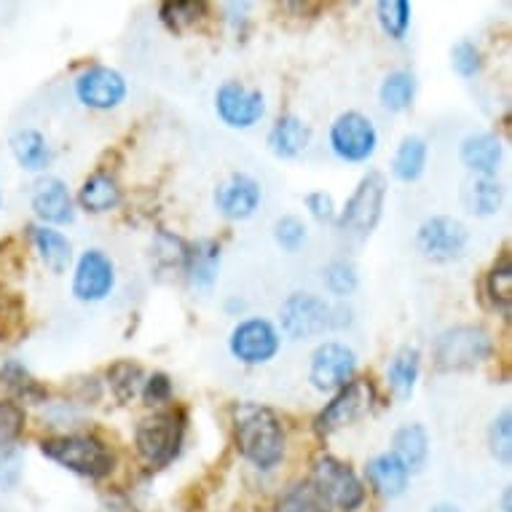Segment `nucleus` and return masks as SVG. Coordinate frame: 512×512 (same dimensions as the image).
I'll return each instance as SVG.
<instances>
[{
  "mask_svg": "<svg viewBox=\"0 0 512 512\" xmlns=\"http://www.w3.org/2000/svg\"><path fill=\"white\" fill-rule=\"evenodd\" d=\"M22 314V303L11 293H0V341H9L19 330V319Z\"/></svg>",
  "mask_w": 512,
  "mask_h": 512,
  "instance_id": "nucleus-42",
  "label": "nucleus"
},
{
  "mask_svg": "<svg viewBox=\"0 0 512 512\" xmlns=\"http://www.w3.org/2000/svg\"><path fill=\"white\" fill-rule=\"evenodd\" d=\"M215 113L228 129L247 132L266 118V94L242 81H223L215 92Z\"/></svg>",
  "mask_w": 512,
  "mask_h": 512,
  "instance_id": "nucleus-14",
  "label": "nucleus"
},
{
  "mask_svg": "<svg viewBox=\"0 0 512 512\" xmlns=\"http://www.w3.org/2000/svg\"><path fill=\"white\" fill-rule=\"evenodd\" d=\"M504 185L496 177H470L462 188L464 210L475 218H494L502 210Z\"/></svg>",
  "mask_w": 512,
  "mask_h": 512,
  "instance_id": "nucleus-27",
  "label": "nucleus"
},
{
  "mask_svg": "<svg viewBox=\"0 0 512 512\" xmlns=\"http://www.w3.org/2000/svg\"><path fill=\"white\" fill-rule=\"evenodd\" d=\"M504 159V145L496 132H472L459 143V161L472 177H496Z\"/></svg>",
  "mask_w": 512,
  "mask_h": 512,
  "instance_id": "nucleus-18",
  "label": "nucleus"
},
{
  "mask_svg": "<svg viewBox=\"0 0 512 512\" xmlns=\"http://www.w3.org/2000/svg\"><path fill=\"white\" fill-rule=\"evenodd\" d=\"M185 440V413L180 408L153 411L151 416L137 421L135 448L151 470H164L175 462L183 451Z\"/></svg>",
  "mask_w": 512,
  "mask_h": 512,
  "instance_id": "nucleus-4",
  "label": "nucleus"
},
{
  "mask_svg": "<svg viewBox=\"0 0 512 512\" xmlns=\"http://www.w3.org/2000/svg\"><path fill=\"white\" fill-rule=\"evenodd\" d=\"M491 354H494V338L480 325H454L443 330L432 346V360L437 370H445V373L475 370Z\"/></svg>",
  "mask_w": 512,
  "mask_h": 512,
  "instance_id": "nucleus-5",
  "label": "nucleus"
},
{
  "mask_svg": "<svg viewBox=\"0 0 512 512\" xmlns=\"http://www.w3.org/2000/svg\"><path fill=\"white\" fill-rule=\"evenodd\" d=\"M140 395H143L145 405H151V408H159V405L169 403L172 400V378L167 373H151V376L143 381V389H140Z\"/></svg>",
  "mask_w": 512,
  "mask_h": 512,
  "instance_id": "nucleus-41",
  "label": "nucleus"
},
{
  "mask_svg": "<svg viewBox=\"0 0 512 512\" xmlns=\"http://www.w3.org/2000/svg\"><path fill=\"white\" fill-rule=\"evenodd\" d=\"M502 512H510V491H504L502 496Z\"/></svg>",
  "mask_w": 512,
  "mask_h": 512,
  "instance_id": "nucleus-47",
  "label": "nucleus"
},
{
  "mask_svg": "<svg viewBox=\"0 0 512 512\" xmlns=\"http://www.w3.org/2000/svg\"><path fill=\"white\" fill-rule=\"evenodd\" d=\"M218 271L220 244L215 239H199V242L188 244L183 274L196 290H212V285L218 282Z\"/></svg>",
  "mask_w": 512,
  "mask_h": 512,
  "instance_id": "nucleus-24",
  "label": "nucleus"
},
{
  "mask_svg": "<svg viewBox=\"0 0 512 512\" xmlns=\"http://www.w3.org/2000/svg\"><path fill=\"white\" fill-rule=\"evenodd\" d=\"M234 443L255 470H277L287 454L285 424L269 405L239 403L234 408Z\"/></svg>",
  "mask_w": 512,
  "mask_h": 512,
  "instance_id": "nucleus-1",
  "label": "nucleus"
},
{
  "mask_svg": "<svg viewBox=\"0 0 512 512\" xmlns=\"http://www.w3.org/2000/svg\"><path fill=\"white\" fill-rule=\"evenodd\" d=\"M328 145L344 164H368L378 151V129L360 110H344L330 124Z\"/></svg>",
  "mask_w": 512,
  "mask_h": 512,
  "instance_id": "nucleus-8",
  "label": "nucleus"
},
{
  "mask_svg": "<svg viewBox=\"0 0 512 512\" xmlns=\"http://www.w3.org/2000/svg\"><path fill=\"white\" fill-rule=\"evenodd\" d=\"M105 378H108V387L118 403H129L143 389L145 370L132 360H116L105 370Z\"/></svg>",
  "mask_w": 512,
  "mask_h": 512,
  "instance_id": "nucleus-32",
  "label": "nucleus"
},
{
  "mask_svg": "<svg viewBox=\"0 0 512 512\" xmlns=\"http://www.w3.org/2000/svg\"><path fill=\"white\" fill-rule=\"evenodd\" d=\"M470 244V231L454 215H429L416 228V250L432 263L459 261Z\"/></svg>",
  "mask_w": 512,
  "mask_h": 512,
  "instance_id": "nucleus-11",
  "label": "nucleus"
},
{
  "mask_svg": "<svg viewBox=\"0 0 512 512\" xmlns=\"http://www.w3.org/2000/svg\"><path fill=\"white\" fill-rule=\"evenodd\" d=\"M451 68L459 78L464 81H470L483 70V51L475 46L472 41L462 38L459 43H454V49H451Z\"/></svg>",
  "mask_w": 512,
  "mask_h": 512,
  "instance_id": "nucleus-40",
  "label": "nucleus"
},
{
  "mask_svg": "<svg viewBox=\"0 0 512 512\" xmlns=\"http://www.w3.org/2000/svg\"><path fill=\"white\" fill-rule=\"evenodd\" d=\"M27 413L17 400H0V448H11L25 435Z\"/></svg>",
  "mask_w": 512,
  "mask_h": 512,
  "instance_id": "nucleus-38",
  "label": "nucleus"
},
{
  "mask_svg": "<svg viewBox=\"0 0 512 512\" xmlns=\"http://www.w3.org/2000/svg\"><path fill=\"white\" fill-rule=\"evenodd\" d=\"M0 387L9 392V400L17 403H46V387L19 360L0 362Z\"/></svg>",
  "mask_w": 512,
  "mask_h": 512,
  "instance_id": "nucleus-28",
  "label": "nucleus"
},
{
  "mask_svg": "<svg viewBox=\"0 0 512 512\" xmlns=\"http://www.w3.org/2000/svg\"><path fill=\"white\" fill-rule=\"evenodd\" d=\"M357 378V354L341 341H322L309 357V384L322 395H336Z\"/></svg>",
  "mask_w": 512,
  "mask_h": 512,
  "instance_id": "nucleus-13",
  "label": "nucleus"
},
{
  "mask_svg": "<svg viewBox=\"0 0 512 512\" xmlns=\"http://www.w3.org/2000/svg\"><path fill=\"white\" fill-rule=\"evenodd\" d=\"M416 89H419V81L411 70H392L378 86V102L387 113H405L416 100Z\"/></svg>",
  "mask_w": 512,
  "mask_h": 512,
  "instance_id": "nucleus-30",
  "label": "nucleus"
},
{
  "mask_svg": "<svg viewBox=\"0 0 512 512\" xmlns=\"http://www.w3.org/2000/svg\"><path fill=\"white\" fill-rule=\"evenodd\" d=\"M392 454L405 464V470L416 475L424 470L429 459V432L424 424H403L392 435Z\"/></svg>",
  "mask_w": 512,
  "mask_h": 512,
  "instance_id": "nucleus-26",
  "label": "nucleus"
},
{
  "mask_svg": "<svg viewBox=\"0 0 512 512\" xmlns=\"http://www.w3.org/2000/svg\"><path fill=\"white\" fill-rule=\"evenodd\" d=\"M282 349V333L266 317H244L228 333V352L236 362L261 368L269 365Z\"/></svg>",
  "mask_w": 512,
  "mask_h": 512,
  "instance_id": "nucleus-10",
  "label": "nucleus"
},
{
  "mask_svg": "<svg viewBox=\"0 0 512 512\" xmlns=\"http://www.w3.org/2000/svg\"><path fill=\"white\" fill-rule=\"evenodd\" d=\"M204 11L207 6L204 3H188V0H169V3H161L159 17L161 22L172 30V33H183L188 27L199 25L204 19Z\"/></svg>",
  "mask_w": 512,
  "mask_h": 512,
  "instance_id": "nucleus-36",
  "label": "nucleus"
},
{
  "mask_svg": "<svg viewBox=\"0 0 512 512\" xmlns=\"http://www.w3.org/2000/svg\"><path fill=\"white\" fill-rule=\"evenodd\" d=\"M311 137H314V132H311L309 121H303L295 113H285L271 124L269 135H266V148L277 159L293 161L309 151Z\"/></svg>",
  "mask_w": 512,
  "mask_h": 512,
  "instance_id": "nucleus-19",
  "label": "nucleus"
},
{
  "mask_svg": "<svg viewBox=\"0 0 512 512\" xmlns=\"http://www.w3.org/2000/svg\"><path fill=\"white\" fill-rule=\"evenodd\" d=\"M41 454L59 464L62 470L73 472L78 478L102 480L116 470V454L100 437L86 432H70V435L43 437Z\"/></svg>",
  "mask_w": 512,
  "mask_h": 512,
  "instance_id": "nucleus-3",
  "label": "nucleus"
},
{
  "mask_svg": "<svg viewBox=\"0 0 512 512\" xmlns=\"http://www.w3.org/2000/svg\"><path fill=\"white\" fill-rule=\"evenodd\" d=\"M376 403V387L370 378H352L344 389H338L330 397V403L317 413L314 419V432L319 437H330L341 429L352 427L360 419H365L373 411Z\"/></svg>",
  "mask_w": 512,
  "mask_h": 512,
  "instance_id": "nucleus-9",
  "label": "nucleus"
},
{
  "mask_svg": "<svg viewBox=\"0 0 512 512\" xmlns=\"http://www.w3.org/2000/svg\"><path fill=\"white\" fill-rule=\"evenodd\" d=\"M429 159V143L421 135H405L392 156V177L400 183H416L424 175Z\"/></svg>",
  "mask_w": 512,
  "mask_h": 512,
  "instance_id": "nucleus-29",
  "label": "nucleus"
},
{
  "mask_svg": "<svg viewBox=\"0 0 512 512\" xmlns=\"http://www.w3.org/2000/svg\"><path fill=\"white\" fill-rule=\"evenodd\" d=\"M421 376V352L416 346H400L387 362V387L397 400H411Z\"/></svg>",
  "mask_w": 512,
  "mask_h": 512,
  "instance_id": "nucleus-25",
  "label": "nucleus"
},
{
  "mask_svg": "<svg viewBox=\"0 0 512 512\" xmlns=\"http://www.w3.org/2000/svg\"><path fill=\"white\" fill-rule=\"evenodd\" d=\"M100 512H135V507H129L124 499H110V502L105 504Z\"/></svg>",
  "mask_w": 512,
  "mask_h": 512,
  "instance_id": "nucleus-45",
  "label": "nucleus"
},
{
  "mask_svg": "<svg viewBox=\"0 0 512 512\" xmlns=\"http://www.w3.org/2000/svg\"><path fill=\"white\" fill-rule=\"evenodd\" d=\"M19 478H22V456H19L17 445L0 448V488L17 486Z\"/></svg>",
  "mask_w": 512,
  "mask_h": 512,
  "instance_id": "nucleus-44",
  "label": "nucleus"
},
{
  "mask_svg": "<svg viewBox=\"0 0 512 512\" xmlns=\"http://www.w3.org/2000/svg\"><path fill=\"white\" fill-rule=\"evenodd\" d=\"M322 285L333 298L338 301H346L349 295L357 293L360 287V277H357V269H354L349 261H330L325 269H322Z\"/></svg>",
  "mask_w": 512,
  "mask_h": 512,
  "instance_id": "nucleus-35",
  "label": "nucleus"
},
{
  "mask_svg": "<svg viewBox=\"0 0 512 512\" xmlns=\"http://www.w3.org/2000/svg\"><path fill=\"white\" fill-rule=\"evenodd\" d=\"M118 282L116 263L100 247H86L73 261L70 293L78 303H102L113 295Z\"/></svg>",
  "mask_w": 512,
  "mask_h": 512,
  "instance_id": "nucleus-12",
  "label": "nucleus"
},
{
  "mask_svg": "<svg viewBox=\"0 0 512 512\" xmlns=\"http://www.w3.org/2000/svg\"><path fill=\"white\" fill-rule=\"evenodd\" d=\"M303 207L319 223H336V199L328 191H311V194H306L303 196Z\"/></svg>",
  "mask_w": 512,
  "mask_h": 512,
  "instance_id": "nucleus-43",
  "label": "nucleus"
},
{
  "mask_svg": "<svg viewBox=\"0 0 512 512\" xmlns=\"http://www.w3.org/2000/svg\"><path fill=\"white\" fill-rule=\"evenodd\" d=\"M376 19L387 38L405 41L413 19L411 3L408 0H381V3H376Z\"/></svg>",
  "mask_w": 512,
  "mask_h": 512,
  "instance_id": "nucleus-33",
  "label": "nucleus"
},
{
  "mask_svg": "<svg viewBox=\"0 0 512 512\" xmlns=\"http://www.w3.org/2000/svg\"><path fill=\"white\" fill-rule=\"evenodd\" d=\"M429 512H462V507L454 502H437L429 507Z\"/></svg>",
  "mask_w": 512,
  "mask_h": 512,
  "instance_id": "nucleus-46",
  "label": "nucleus"
},
{
  "mask_svg": "<svg viewBox=\"0 0 512 512\" xmlns=\"http://www.w3.org/2000/svg\"><path fill=\"white\" fill-rule=\"evenodd\" d=\"M352 325V311L346 306H333L328 298L317 293H290L279 303V333L290 341H309Z\"/></svg>",
  "mask_w": 512,
  "mask_h": 512,
  "instance_id": "nucleus-2",
  "label": "nucleus"
},
{
  "mask_svg": "<svg viewBox=\"0 0 512 512\" xmlns=\"http://www.w3.org/2000/svg\"><path fill=\"white\" fill-rule=\"evenodd\" d=\"M387 177L378 169H370L368 175L360 177L354 185L352 196L346 199L344 210H338L336 226L344 234H352L357 239H368L381 223L384 204H387Z\"/></svg>",
  "mask_w": 512,
  "mask_h": 512,
  "instance_id": "nucleus-7",
  "label": "nucleus"
},
{
  "mask_svg": "<svg viewBox=\"0 0 512 512\" xmlns=\"http://www.w3.org/2000/svg\"><path fill=\"white\" fill-rule=\"evenodd\" d=\"M0 204H3V194H0Z\"/></svg>",
  "mask_w": 512,
  "mask_h": 512,
  "instance_id": "nucleus-48",
  "label": "nucleus"
},
{
  "mask_svg": "<svg viewBox=\"0 0 512 512\" xmlns=\"http://www.w3.org/2000/svg\"><path fill=\"white\" fill-rule=\"evenodd\" d=\"M271 234H274V242H277L279 250L293 255L309 239V228H306V223L298 215H282V218H277L274 228H271Z\"/></svg>",
  "mask_w": 512,
  "mask_h": 512,
  "instance_id": "nucleus-39",
  "label": "nucleus"
},
{
  "mask_svg": "<svg viewBox=\"0 0 512 512\" xmlns=\"http://www.w3.org/2000/svg\"><path fill=\"white\" fill-rule=\"evenodd\" d=\"M486 295L496 311L510 314L512 303V261L510 255H504L502 261L494 263V269L486 277Z\"/></svg>",
  "mask_w": 512,
  "mask_h": 512,
  "instance_id": "nucleus-34",
  "label": "nucleus"
},
{
  "mask_svg": "<svg viewBox=\"0 0 512 512\" xmlns=\"http://www.w3.org/2000/svg\"><path fill=\"white\" fill-rule=\"evenodd\" d=\"M9 148L19 167L30 172V175H43L51 167V161H54L49 140L35 126H22V129H17L9 137Z\"/></svg>",
  "mask_w": 512,
  "mask_h": 512,
  "instance_id": "nucleus-23",
  "label": "nucleus"
},
{
  "mask_svg": "<svg viewBox=\"0 0 512 512\" xmlns=\"http://www.w3.org/2000/svg\"><path fill=\"white\" fill-rule=\"evenodd\" d=\"M121 202H124V188L118 183V177L105 169H97L86 177L76 196L78 207L89 215H105V212L118 210Z\"/></svg>",
  "mask_w": 512,
  "mask_h": 512,
  "instance_id": "nucleus-20",
  "label": "nucleus"
},
{
  "mask_svg": "<svg viewBox=\"0 0 512 512\" xmlns=\"http://www.w3.org/2000/svg\"><path fill=\"white\" fill-rule=\"evenodd\" d=\"M30 210H33L35 218L41 220V226H70L76 220V199H73L68 183L62 177L43 175L33 185Z\"/></svg>",
  "mask_w": 512,
  "mask_h": 512,
  "instance_id": "nucleus-17",
  "label": "nucleus"
},
{
  "mask_svg": "<svg viewBox=\"0 0 512 512\" xmlns=\"http://www.w3.org/2000/svg\"><path fill=\"white\" fill-rule=\"evenodd\" d=\"M73 92H76V100L84 108L108 113V110H116L124 105L129 86H126V78L116 68L92 65L84 73H78V78L73 81Z\"/></svg>",
  "mask_w": 512,
  "mask_h": 512,
  "instance_id": "nucleus-15",
  "label": "nucleus"
},
{
  "mask_svg": "<svg viewBox=\"0 0 512 512\" xmlns=\"http://www.w3.org/2000/svg\"><path fill=\"white\" fill-rule=\"evenodd\" d=\"M261 202L263 185L247 172H231L223 183H218L215 194H212V204L220 218L234 220V223L250 220L261 210Z\"/></svg>",
  "mask_w": 512,
  "mask_h": 512,
  "instance_id": "nucleus-16",
  "label": "nucleus"
},
{
  "mask_svg": "<svg viewBox=\"0 0 512 512\" xmlns=\"http://www.w3.org/2000/svg\"><path fill=\"white\" fill-rule=\"evenodd\" d=\"M30 242H33L35 252H38V258H41L43 266H46L54 277H62V274L73 266V261H76V255H73V242H70L68 236L62 234L59 228L35 223V226H30Z\"/></svg>",
  "mask_w": 512,
  "mask_h": 512,
  "instance_id": "nucleus-21",
  "label": "nucleus"
},
{
  "mask_svg": "<svg viewBox=\"0 0 512 512\" xmlns=\"http://www.w3.org/2000/svg\"><path fill=\"white\" fill-rule=\"evenodd\" d=\"M311 486L328 502L330 510L357 512L368 499V488L354 472L352 464L341 462L333 454H319L311 464Z\"/></svg>",
  "mask_w": 512,
  "mask_h": 512,
  "instance_id": "nucleus-6",
  "label": "nucleus"
},
{
  "mask_svg": "<svg viewBox=\"0 0 512 512\" xmlns=\"http://www.w3.org/2000/svg\"><path fill=\"white\" fill-rule=\"evenodd\" d=\"M488 451L496 459V464L510 467L512 462V413L504 408L499 416H494L491 427H488Z\"/></svg>",
  "mask_w": 512,
  "mask_h": 512,
  "instance_id": "nucleus-37",
  "label": "nucleus"
},
{
  "mask_svg": "<svg viewBox=\"0 0 512 512\" xmlns=\"http://www.w3.org/2000/svg\"><path fill=\"white\" fill-rule=\"evenodd\" d=\"M271 512H333L328 502L319 496V491L311 486V480H298L293 486H287L282 494L277 496V502L271 507Z\"/></svg>",
  "mask_w": 512,
  "mask_h": 512,
  "instance_id": "nucleus-31",
  "label": "nucleus"
},
{
  "mask_svg": "<svg viewBox=\"0 0 512 512\" xmlns=\"http://www.w3.org/2000/svg\"><path fill=\"white\" fill-rule=\"evenodd\" d=\"M365 478H368V483L378 496L397 499V496H403L408 491L411 472L405 470V464L392 451H384V454H376L365 464Z\"/></svg>",
  "mask_w": 512,
  "mask_h": 512,
  "instance_id": "nucleus-22",
  "label": "nucleus"
}]
</instances>
